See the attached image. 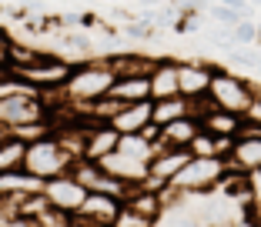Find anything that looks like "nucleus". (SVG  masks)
I'll use <instances>...</instances> for the list:
<instances>
[{
	"instance_id": "f257e3e1",
	"label": "nucleus",
	"mask_w": 261,
	"mask_h": 227,
	"mask_svg": "<svg viewBox=\"0 0 261 227\" xmlns=\"http://www.w3.org/2000/svg\"><path fill=\"white\" fill-rule=\"evenodd\" d=\"M114 80H117V74L108 64V57H104V61H100V57H84V61H74V70H70V77L64 80V87H57V94L84 114L87 104L108 97Z\"/></svg>"
},
{
	"instance_id": "f03ea898",
	"label": "nucleus",
	"mask_w": 261,
	"mask_h": 227,
	"mask_svg": "<svg viewBox=\"0 0 261 227\" xmlns=\"http://www.w3.org/2000/svg\"><path fill=\"white\" fill-rule=\"evenodd\" d=\"M74 154L61 144L57 134H44L37 140H27V154H23V167L37 177H57V174H67L74 167Z\"/></svg>"
},
{
	"instance_id": "7ed1b4c3",
	"label": "nucleus",
	"mask_w": 261,
	"mask_h": 227,
	"mask_svg": "<svg viewBox=\"0 0 261 227\" xmlns=\"http://www.w3.org/2000/svg\"><path fill=\"white\" fill-rule=\"evenodd\" d=\"M215 107H224V110H238L245 114L254 100L261 97V83L245 80V77H234L231 70L215 67V77H211V87H207Z\"/></svg>"
},
{
	"instance_id": "20e7f679",
	"label": "nucleus",
	"mask_w": 261,
	"mask_h": 227,
	"mask_svg": "<svg viewBox=\"0 0 261 227\" xmlns=\"http://www.w3.org/2000/svg\"><path fill=\"white\" fill-rule=\"evenodd\" d=\"M70 70H74V61H64V57H57V53H40L34 64H20V67H10V74L17 77V80L31 83L34 91H57V87H64V80L70 77Z\"/></svg>"
},
{
	"instance_id": "39448f33",
	"label": "nucleus",
	"mask_w": 261,
	"mask_h": 227,
	"mask_svg": "<svg viewBox=\"0 0 261 227\" xmlns=\"http://www.w3.org/2000/svg\"><path fill=\"white\" fill-rule=\"evenodd\" d=\"M224 171H228L224 157H194L191 154V160L177 171L171 184L177 190H188V194H218V181Z\"/></svg>"
},
{
	"instance_id": "423d86ee",
	"label": "nucleus",
	"mask_w": 261,
	"mask_h": 227,
	"mask_svg": "<svg viewBox=\"0 0 261 227\" xmlns=\"http://www.w3.org/2000/svg\"><path fill=\"white\" fill-rule=\"evenodd\" d=\"M121 207H124L121 197L100 194V190H87L84 204L70 214V227H114Z\"/></svg>"
},
{
	"instance_id": "0eeeda50",
	"label": "nucleus",
	"mask_w": 261,
	"mask_h": 227,
	"mask_svg": "<svg viewBox=\"0 0 261 227\" xmlns=\"http://www.w3.org/2000/svg\"><path fill=\"white\" fill-rule=\"evenodd\" d=\"M84 197H87V187L77 181L70 171H67V174H57V177H47V181H44V201L50 207H57V211H64L67 217L84 204Z\"/></svg>"
},
{
	"instance_id": "6e6552de",
	"label": "nucleus",
	"mask_w": 261,
	"mask_h": 227,
	"mask_svg": "<svg viewBox=\"0 0 261 227\" xmlns=\"http://www.w3.org/2000/svg\"><path fill=\"white\" fill-rule=\"evenodd\" d=\"M191 160V151L188 147H158L154 151V157H151V174H147V184L151 187H158L161 190L164 184H171L177 177V171Z\"/></svg>"
},
{
	"instance_id": "1a4fd4ad",
	"label": "nucleus",
	"mask_w": 261,
	"mask_h": 227,
	"mask_svg": "<svg viewBox=\"0 0 261 227\" xmlns=\"http://www.w3.org/2000/svg\"><path fill=\"white\" fill-rule=\"evenodd\" d=\"M97 164L104 167L108 174L121 177V181H127V184H147V174H151V160H141V157H134V154L121 151V147H114L111 154L97 157Z\"/></svg>"
},
{
	"instance_id": "9d476101",
	"label": "nucleus",
	"mask_w": 261,
	"mask_h": 227,
	"mask_svg": "<svg viewBox=\"0 0 261 227\" xmlns=\"http://www.w3.org/2000/svg\"><path fill=\"white\" fill-rule=\"evenodd\" d=\"M218 64L207 61H177V80H181V94L185 97H198V94H207L211 87V77H215Z\"/></svg>"
},
{
	"instance_id": "9b49d317",
	"label": "nucleus",
	"mask_w": 261,
	"mask_h": 227,
	"mask_svg": "<svg viewBox=\"0 0 261 227\" xmlns=\"http://www.w3.org/2000/svg\"><path fill=\"white\" fill-rule=\"evenodd\" d=\"M151 80V100H161V97H174L181 94V80H177V61L174 57H158L147 74Z\"/></svg>"
},
{
	"instance_id": "f8f14e48",
	"label": "nucleus",
	"mask_w": 261,
	"mask_h": 227,
	"mask_svg": "<svg viewBox=\"0 0 261 227\" xmlns=\"http://www.w3.org/2000/svg\"><path fill=\"white\" fill-rule=\"evenodd\" d=\"M151 114H154V100H134V104H124L108 124L121 134H138L151 124Z\"/></svg>"
},
{
	"instance_id": "ddd939ff",
	"label": "nucleus",
	"mask_w": 261,
	"mask_h": 227,
	"mask_svg": "<svg viewBox=\"0 0 261 227\" xmlns=\"http://www.w3.org/2000/svg\"><path fill=\"white\" fill-rule=\"evenodd\" d=\"M224 160H228V167L245 171V174L261 171V137H234Z\"/></svg>"
},
{
	"instance_id": "4468645a",
	"label": "nucleus",
	"mask_w": 261,
	"mask_h": 227,
	"mask_svg": "<svg viewBox=\"0 0 261 227\" xmlns=\"http://www.w3.org/2000/svg\"><path fill=\"white\" fill-rule=\"evenodd\" d=\"M44 190V177L31 174L27 167H17L0 174V201H10V197H23V194H40Z\"/></svg>"
},
{
	"instance_id": "2eb2a0df",
	"label": "nucleus",
	"mask_w": 261,
	"mask_h": 227,
	"mask_svg": "<svg viewBox=\"0 0 261 227\" xmlns=\"http://www.w3.org/2000/svg\"><path fill=\"white\" fill-rule=\"evenodd\" d=\"M117 144H121V130H114L108 121H97V124H91L87 134H84V157L97 160V157H104V154H111Z\"/></svg>"
},
{
	"instance_id": "dca6fc26",
	"label": "nucleus",
	"mask_w": 261,
	"mask_h": 227,
	"mask_svg": "<svg viewBox=\"0 0 261 227\" xmlns=\"http://www.w3.org/2000/svg\"><path fill=\"white\" fill-rule=\"evenodd\" d=\"M241 117L245 114L238 110H224V107H211V110L201 114V130L211 137H234L241 127Z\"/></svg>"
},
{
	"instance_id": "f3484780",
	"label": "nucleus",
	"mask_w": 261,
	"mask_h": 227,
	"mask_svg": "<svg viewBox=\"0 0 261 227\" xmlns=\"http://www.w3.org/2000/svg\"><path fill=\"white\" fill-rule=\"evenodd\" d=\"M198 134H201V117L185 114V117H177V121L161 127V144L164 147H188Z\"/></svg>"
},
{
	"instance_id": "a211bd4d",
	"label": "nucleus",
	"mask_w": 261,
	"mask_h": 227,
	"mask_svg": "<svg viewBox=\"0 0 261 227\" xmlns=\"http://www.w3.org/2000/svg\"><path fill=\"white\" fill-rule=\"evenodd\" d=\"M111 97L124 100V104H134V100H151V80H147V74H124V77H117V80H114Z\"/></svg>"
},
{
	"instance_id": "6ab92c4d",
	"label": "nucleus",
	"mask_w": 261,
	"mask_h": 227,
	"mask_svg": "<svg viewBox=\"0 0 261 227\" xmlns=\"http://www.w3.org/2000/svg\"><path fill=\"white\" fill-rule=\"evenodd\" d=\"M188 110V97L185 94H174V97H161V100H154V114H151V121L158 124V127H164V124L177 121V117H185Z\"/></svg>"
},
{
	"instance_id": "aec40b11",
	"label": "nucleus",
	"mask_w": 261,
	"mask_h": 227,
	"mask_svg": "<svg viewBox=\"0 0 261 227\" xmlns=\"http://www.w3.org/2000/svg\"><path fill=\"white\" fill-rule=\"evenodd\" d=\"M154 61H158V57H144V53H111L108 57V64L114 67L117 77H124V74H151Z\"/></svg>"
},
{
	"instance_id": "412c9836",
	"label": "nucleus",
	"mask_w": 261,
	"mask_h": 227,
	"mask_svg": "<svg viewBox=\"0 0 261 227\" xmlns=\"http://www.w3.org/2000/svg\"><path fill=\"white\" fill-rule=\"evenodd\" d=\"M23 154H27V140H23V137L14 134V137H7V140H0V174L23 167Z\"/></svg>"
},
{
	"instance_id": "4be33fe9",
	"label": "nucleus",
	"mask_w": 261,
	"mask_h": 227,
	"mask_svg": "<svg viewBox=\"0 0 261 227\" xmlns=\"http://www.w3.org/2000/svg\"><path fill=\"white\" fill-rule=\"evenodd\" d=\"M61 47H67L70 53H81V61H84V57H91V53L97 50V44H94V40L87 37L84 31H77V27H64V34H61Z\"/></svg>"
},
{
	"instance_id": "5701e85b",
	"label": "nucleus",
	"mask_w": 261,
	"mask_h": 227,
	"mask_svg": "<svg viewBox=\"0 0 261 227\" xmlns=\"http://www.w3.org/2000/svg\"><path fill=\"white\" fill-rule=\"evenodd\" d=\"M121 34H124L127 40H154V37H158V23L144 20V17H130V20L124 23Z\"/></svg>"
},
{
	"instance_id": "b1692460",
	"label": "nucleus",
	"mask_w": 261,
	"mask_h": 227,
	"mask_svg": "<svg viewBox=\"0 0 261 227\" xmlns=\"http://www.w3.org/2000/svg\"><path fill=\"white\" fill-rule=\"evenodd\" d=\"M231 37H234V44H258V23H254L251 17H241V20L231 27Z\"/></svg>"
},
{
	"instance_id": "393cba45",
	"label": "nucleus",
	"mask_w": 261,
	"mask_h": 227,
	"mask_svg": "<svg viewBox=\"0 0 261 227\" xmlns=\"http://www.w3.org/2000/svg\"><path fill=\"white\" fill-rule=\"evenodd\" d=\"M207 17H211V20H218V23H224V27H234V23L241 20V10H234V7H228V4H221V0H218V4H211V7H207Z\"/></svg>"
},
{
	"instance_id": "a878e982",
	"label": "nucleus",
	"mask_w": 261,
	"mask_h": 227,
	"mask_svg": "<svg viewBox=\"0 0 261 227\" xmlns=\"http://www.w3.org/2000/svg\"><path fill=\"white\" fill-rule=\"evenodd\" d=\"M151 224H154L151 217L130 211V207H121V214H117V220H114V227H151Z\"/></svg>"
},
{
	"instance_id": "bb28decb",
	"label": "nucleus",
	"mask_w": 261,
	"mask_h": 227,
	"mask_svg": "<svg viewBox=\"0 0 261 227\" xmlns=\"http://www.w3.org/2000/svg\"><path fill=\"white\" fill-rule=\"evenodd\" d=\"M14 44H17V40H14V34H10L7 27H0V50H4V53L10 57V50H14Z\"/></svg>"
},
{
	"instance_id": "cd10ccee",
	"label": "nucleus",
	"mask_w": 261,
	"mask_h": 227,
	"mask_svg": "<svg viewBox=\"0 0 261 227\" xmlns=\"http://www.w3.org/2000/svg\"><path fill=\"white\" fill-rule=\"evenodd\" d=\"M221 4H228V7L241 10V17H251V4H248V0H221Z\"/></svg>"
},
{
	"instance_id": "c85d7f7f",
	"label": "nucleus",
	"mask_w": 261,
	"mask_h": 227,
	"mask_svg": "<svg viewBox=\"0 0 261 227\" xmlns=\"http://www.w3.org/2000/svg\"><path fill=\"white\" fill-rule=\"evenodd\" d=\"M7 137H14V127H7V124H0V140H7Z\"/></svg>"
},
{
	"instance_id": "c756f323",
	"label": "nucleus",
	"mask_w": 261,
	"mask_h": 227,
	"mask_svg": "<svg viewBox=\"0 0 261 227\" xmlns=\"http://www.w3.org/2000/svg\"><path fill=\"white\" fill-rule=\"evenodd\" d=\"M10 77H14L10 74V64H0V80H10Z\"/></svg>"
},
{
	"instance_id": "7c9ffc66",
	"label": "nucleus",
	"mask_w": 261,
	"mask_h": 227,
	"mask_svg": "<svg viewBox=\"0 0 261 227\" xmlns=\"http://www.w3.org/2000/svg\"><path fill=\"white\" fill-rule=\"evenodd\" d=\"M254 207H258V224H261V194L254 197Z\"/></svg>"
},
{
	"instance_id": "2f4dec72",
	"label": "nucleus",
	"mask_w": 261,
	"mask_h": 227,
	"mask_svg": "<svg viewBox=\"0 0 261 227\" xmlns=\"http://www.w3.org/2000/svg\"><path fill=\"white\" fill-rule=\"evenodd\" d=\"M134 4H161V0H134Z\"/></svg>"
},
{
	"instance_id": "473e14b6",
	"label": "nucleus",
	"mask_w": 261,
	"mask_h": 227,
	"mask_svg": "<svg viewBox=\"0 0 261 227\" xmlns=\"http://www.w3.org/2000/svg\"><path fill=\"white\" fill-rule=\"evenodd\" d=\"M248 4H251V7H261V0H248Z\"/></svg>"
},
{
	"instance_id": "72a5a7b5",
	"label": "nucleus",
	"mask_w": 261,
	"mask_h": 227,
	"mask_svg": "<svg viewBox=\"0 0 261 227\" xmlns=\"http://www.w3.org/2000/svg\"><path fill=\"white\" fill-rule=\"evenodd\" d=\"M258 44H261V23H258Z\"/></svg>"
}]
</instances>
